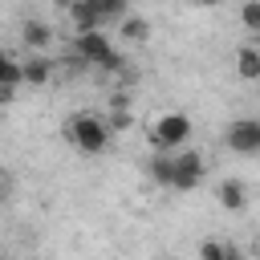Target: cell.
I'll return each mask as SVG.
<instances>
[{"mask_svg": "<svg viewBox=\"0 0 260 260\" xmlns=\"http://www.w3.org/2000/svg\"><path fill=\"white\" fill-rule=\"evenodd\" d=\"M61 130H65V138H69L81 154H102V150L110 146V122L98 118V114H73Z\"/></svg>", "mask_w": 260, "mask_h": 260, "instance_id": "cell-1", "label": "cell"}, {"mask_svg": "<svg viewBox=\"0 0 260 260\" xmlns=\"http://www.w3.org/2000/svg\"><path fill=\"white\" fill-rule=\"evenodd\" d=\"M77 53L85 65H98V69H122V57L118 49L110 45V37L98 28V32H77Z\"/></svg>", "mask_w": 260, "mask_h": 260, "instance_id": "cell-2", "label": "cell"}, {"mask_svg": "<svg viewBox=\"0 0 260 260\" xmlns=\"http://www.w3.org/2000/svg\"><path fill=\"white\" fill-rule=\"evenodd\" d=\"M223 142L236 154H260V118H236V122H228Z\"/></svg>", "mask_w": 260, "mask_h": 260, "instance_id": "cell-3", "label": "cell"}, {"mask_svg": "<svg viewBox=\"0 0 260 260\" xmlns=\"http://www.w3.org/2000/svg\"><path fill=\"white\" fill-rule=\"evenodd\" d=\"M187 134H191V118L175 110V114H162V118L154 122V130H150V142H154L158 150H171V146L187 142Z\"/></svg>", "mask_w": 260, "mask_h": 260, "instance_id": "cell-4", "label": "cell"}, {"mask_svg": "<svg viewBox=\"0 0 260 260\" xmlns=\"http://www.w3.org/2000/svg\"><path fill=\"white\" fill-rule=\"evenodd\" d=\"M199 183H203V154L199 150L175 154V191H195Z\"/></svg>", "mask_w": 260, "mask_h": 260, "instance_id": "cell-5", "label": "cell"}, {"mask_svg": "<svg viewBox=\"0 0 260 260\" xmlns=\"http://www.w3.org/2000/svg\"><path fill=\"white\" fill-rule=\"evenodd\" d=\"M65 12H69L73 32H98V28H102V16L93 12V4H89V0H73Z\"/></svg>", "mask_w": 260, "mask_h": 260, "instance_id": "cell-6", "label": "cell"}, {"mask_svg": "<svg viewBox=\"0 0 260 260\" xmlns=\"http://www.w3.org/2000/svg\"><path fill=\"white\" fill-rule=\"evenodd\" d=\"M236 73L244 81H260V45L256 41H248V45L236 49Z\"/></svg>", "mask_w": 260, "mask_h": 260, "instance_id": "cell-7", "label": "cell"}, {"mask_svg": "<svg viewBox=\"0 0 260 260\" xmlns=\"http://www.w3.org/2000/svg\"><path fill=\"white\" fill-rule=\"evenodd\" d=\"M244 203H248V187H244L240 179H223V183H219V207L240 211Z\"/></svg>", "mask_w": 260, "mask_h": 260, "instance_id": "cell-8", "label": "cell"}, {"mask_svg": "<svg viewBox=\"0 0 260 260\" xmlns=\"http://www.w3.org/2000/svg\"><path fill=\"white\" fill-rule=\"evenodd\" d=\"M20 41H24L28 49H45V45L53 41V28H49L45 20H24V28H20Z\"/></svg>", "mask_w": 260, "mask_h": 260, "instance_id": "cell-9", "label": "cell"}, {"mask_svg": "<svg viewBox=\"0 0 260 260\" xmlns=\"http://www.w3.org/2000/svg\"><path fill=\"white\" fill-rule=\"evenodd\" d=\"M24 65V81L28 85H45L49 77H53V61L49 57H28V61H20Z\"/></svg>", "mask_w": 260, "mask_h": 260, "instance_id": "cell-10", "label": "cell"}, {"mask_svg": "<svg viewBox=\"0 0 260 260\" xmlns=\"http://www.w3.org/2000/svg\"><path fill=\"white\" fill-rule=\"evenodd\" d=\"M20 81H24V65H20L12 53L0 49V85H12V89H16Z\"/></svg>", "mask_w": 260, "mask_h": 260, "instance_id": "cell-11", "label": "cell"}, {"mask_svg": "<svg viewBox=\"0 0 260 260\" xmlns=\"http://www.w3.org/2000/svg\"><path fill=\"white\" fill-rule=\"evenodd\" d=\"M150 179L162 183V187H175V158H167V154L150 158Z\"/></svg>", "mask_w": 260, "mask_h": 260, "instance_id": "cell-12", "label": "cell"}, {"mask_svg": "<svg viewBox=\"0 0 260 260\" xmlns=\"http://www.w3.org/2000/svg\"><path fill=\"white\" fill-rule=\"evenodd\" d=\"M122 37L134 41V45H142V41L150 37V24H146L142 16H122Z\"/></svg>", "mask_w": 260, "mask_h": 260, "instance_id": "cell-13", "label": "cell"}, {"mask_svg": "<svg viewBox=\"0 0 260 260\" xmlns=\"http://www.w3.org/2000/svg\"><path fill=\"white\" fill-rule=\"evenodd\" d=\"M240 24H244L248 32H260V0H244V8H240Z\"/></svg>", "mask_w": 260, "mask_h": 260, "instance_id": "cell-14", "label": "cell"}, {"mask_svg": "<svg viewBox=\"0 0 260 260\" xmlns=\"http://www.w3.org/2000/svg\"><path fill=\"white\" fill-rule=\"evenodd\" d=\"M93 4V12L102 16V20H110V16H126V0H89Z\"/></svg>", "mask_w": 260, "mask_h": 260, "instance_id": "cell-15", "label": "cell"}, {"mask_svg": "<svg viewBox=\"0 0 260 260\" xmlns=\"http://www.w3.org/2000/svg\"><path fill=\"white\" fill-rule=\"evenodd\" d=\"M199 260H223V240H203L199 244Z\"/></svg>", "mask_w": 260, "mask_h": 260, "instance_id": "cell-16", "label": "cell"}, {"mask_svg": "<svg viewBox=\"0 0 260 260\" xmlns=\"http://www.w3.org/2000/svg\"><path fill=\"white\" fill-rule=\"evenodd\" d=\"M223 260H248V256H244L236 244H223Z\"/></svg>", "mask_w": 260, "mask_h": 260, "instance_id": "cell-17", "label": "cell"}, {"mask_svg": "<svg viewBox=\"0 0 260 260\" xmlns=\"http://www.w3.org/2000/svg\"><path fill=\"white\" fill-rule=\"evenodd\" d=\"M12 93H16V89H12V85H0V110H4V106H8V102H12Z\"/></svg>", "mask_w": 260, "mask_h": 260, "instance_id": "cell-18", "label": "cell"}, {"mask_svg": "<svg viewBox=\"0 0 260 260\" xmlns=\"http://www.w3.org/2000/svg\"><path fill=\"white\" fill-rule=\"evenodd\" d=\"M4 195H8V175L0 171V199H4Z\"/></svg>", "mask_w": 260, "mask_h": 260, "instance_id": "cell-19", "label": "cell"}, {"mask_svg": "<svg viewBox=\"0 0 260 260\" xmlns=\"http://www.w3.org/2000/svg\"><path fill=\"white\" fill-rule=\"evenodd\" d=\"M195 4H203V8H215V4H219V0H195Z\"/></svg>", "mask_w": 260, "mask_h": 260, "instance_id": "cell-20", "label": "cell"}, {"mask_svg": "<svg viewBox=\"0 0 260 260\" xmlns=\"http://www.w3.org/2000/svg\"><path fill=\"white\" fill-rule=\"evenodd\" d=\"M57 4H61V8H69V4H73V0H57Z\"/></svg>", "mask_w": 260, "mask_h": 260, "instance_id": "cell-21", "label": "cell"}, {"mask_svg": "<svg viewBox=\"0 0 260 260\" xmlns=\"http://www.w3.org/2000/svg\"><path fill=\"white\" fill-rule=\"evenodd\" d=\"M162 260H171V256H162Z\"/></svg>", "mask_w": 260, "mask_h": 260, "instance_id": "cell-22", "label": "cell"}]
</instances>
